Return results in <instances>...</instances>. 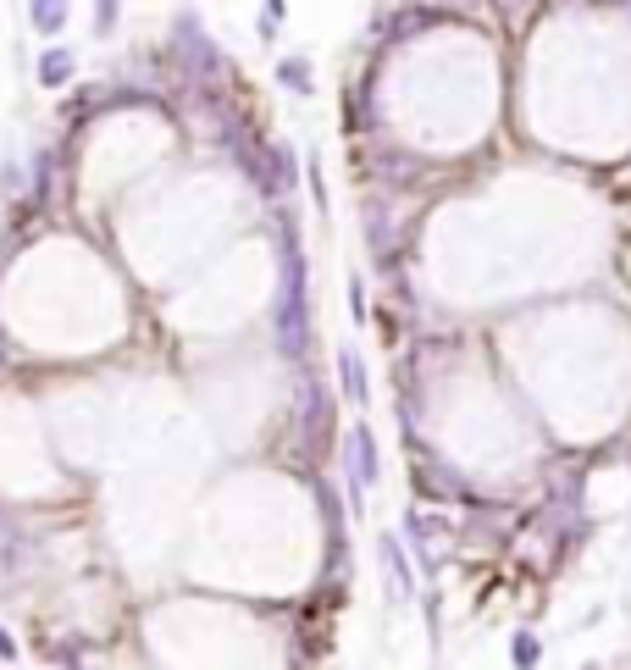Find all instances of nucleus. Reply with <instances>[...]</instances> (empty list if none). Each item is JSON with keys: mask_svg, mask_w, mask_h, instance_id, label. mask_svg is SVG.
Masks as SVG:
<instances>
[{"mask_svg": "<svg viewBox=\"0 0 631 670\" xmlns=\"http://www.w3.org/2000/svg\"><path fill=\"white\" fill-rule=\"evenodd\" d=\"M371 482H377V438L366 427H355L349 432V488H355V504Z\"/></svg>", "mask_w": 631, "mask_h": 670, "instance_id": "nucleus-1", "label": "nucleus"}, {"mask_svg": "<svg viewBox=\"0 0 631 670\" xmlns=\"http://www.w3.org/2000/svg\"><path fill=\"white\" fill-rule=\"evenodd\" d=\"M377 554H382V565H388V582H393V599L399 593H416V576H410V565H405V554H399V538H382L377 543Z\"/></svg>", "mask_w": 631, "mask_h": 670, "instance_id": "nucleus-2", "label": "nucleus"}, {"mask_svg": "<svg viewBox=\"0 0 631 670\" xmlns=\"http://www.w3.org/2000/svg\"><path fill=\"white\" fill-rule=\"evenodd\" d=\"M338 377H344V399L366 405V366H360L355 349H338Z\"/></svg>", "mask_w": 631, "mask_h": 670, "instance_id": "nucleus-3", "label": "nucleus"}, {"mask_svg": "<svg viewBox=\"0 0 631 670\" xmlns=\"http://www.w3.org/2000/svg\"><path fill=\"white\" fill-rule=\"evenodd\" d=\"M510 659H515V670H537V659H543V643H537L532 632H515V637H510Z\"/></svg>", "mask_w": 631, "mask_h": 670, "instance_id": "nucleus-4", "label": "nucleus"}, {"mask_svg": "<svg viewBox=\"0 0 631 670\" xmlns=\"http://www.w3.org/2000/svg\"><path fill=\"white\" fill-rule=\"evenodd\" d=\"M67 78H72V56H67V50H50V56L39 61V84L56 89V84H67Z\"/></svg>", "mask_w": 631, "mask_h": 670, "instance_id": "nucleus-5", "label": "nucleus"}, {"mask_svg": "<svg viewBox=\"0 0 631 670\" xmlns=\"http://www.w3.org/2000/svg\"><path fill=\"white\" fill-rule=\"evenodd\" d=\"M67 23V0H34V28L39 34H56Z\"/></svg>", "mask_w": 631, "mask_h": 670, "instance_id": "nucleus-6", "label": "nucleus"}, {"mask_svg": "<svg viewBox=\"0 0 631 670\" xmlns=\"http://www.w3.org/2000/svg\"><path fill=\"white\" fill-rule=\"evenodd\" d=\"M117 0H100V23H95V34H111V23H117V12H111Z\"/></svg>", "mask_w": 631, "mask_h": 670, "instance_id": "nucleus-7", "label": "nucleus"}, {"mask_svg": "<svg viewBox=\"0 0 631 670\" xmlns=\"http://www.w3.org/2000/svg\"><path fill=\"white\" fill-rule=\"evenodd\" d=\"M0 659H17V643H12V632L0 626Z\"/></svg>", "mask_w": 631, "mask_h": 670, "instance_id": "nucleus-8", "label": "nucleus"}]
</instances>
